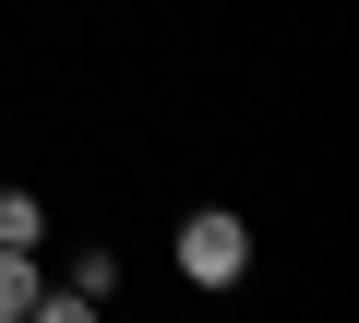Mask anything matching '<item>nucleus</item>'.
<instances>
[{"label":"nucleus","instance_id":"f257e3e1","mask_svg":"<svg viewBox=\"0 0 359 323\" xmlns=\"http://www.w3.org/2000/svg\"><path fill=\"white\" fill-rule=\"evenodd\" d=\"M180 275H192V287H240V275H252V228H240L228 204L180 216Z\"/></svg>","mask_w":359,"mask_h":323},{"label":"nucleus","instance_id":"f03ea898","mask_svg":"<svg viewBox=\"0 0 359 323\" xmlns=\"http://www.w3.org/2000/svg\"><path fill=\"white\" fill-rule=\"evenodd\" d=\"M36 287H48V275H36V252L0 240V323H25V311H36Z\"/></svg>","mask_w":359,"mask_h":323},{"label":"nucleus","instance_id":"7ed1b4c3","mask_svg":"<svg viewBox=\"0 0 359 323\" xmlns=\"http://www.w3.org/2000/svg\"><path fill=\"white\" fill-rule=\"evenodd\" d=\"M0 240L36 252V240H48V204H36V192H0Z\"/></svg>","mask_w":359,"mask_h":323}]
</instances>
